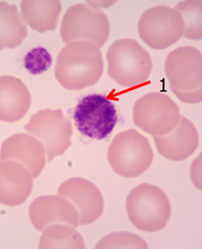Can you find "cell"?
<instances>
[{
    "label": "cell",
    "instance_id": "1",
    "mask_svg": "<svg viewBox=\"0 0 202 249\" xmlns=\"http://www.w3.org/2000/svg\"><path fill=\"white\" fill-rule=\"evenodd\" d=\"M103 56L98 46L86 41L66 44L58 54L55 77L66 90L94 86L103 73Z\"/></svg>",
    "mask_w": 202,
    "mask_h": 249
},
{
    "label": "cell",
    "instance_id": "2",
    "mask_svg": "<svg viewBox=\"0 0 202 249\" xmlns=\"http://www.w3.org/2000/svg\"><path fill=\"white\" fill-rule=\"evenodd\" d=\"M106 58L109 77L122 87L143 84L152 71L149 53L134 39L115 41L108 50Z\"/></svg>",
    "mask_w": 202,
    "mask_h": 249
},
{
    "label": "cell",
    "instance_id": "3",
    "mask_svg": "<svg viewBox=\"0 0 202 249\" xmlns=\"http://www.w3.org/2000/svg\"><path fill=\"white\" fill-rule=\"evenodd\" d=\"M166 76L173 93L182 102H202V53L193 47H181L171 52L164 63Z\"/></svg>",
    "mask_w": 202,
    "mask_h": 249
},
{
    "label": "cell",
    "instance_id": "4",
    "mask_svg": "<svg viewBox=\"0 0 202 249\" xmlns=\"http://www.w3.org/2000/svg\"><path fill=\"white\" fill-rule=\"evenodd\" d=\"M108 160L116 174L137 177L152 163L154 152L149 141L134 129L120 132L108 149Z\"/></svg>",
    "mask_w": 202,
    "mask_h": 249
},
{
    "label": "cell",
    "instance_id": "5",
    "mask_svg": "<svg viewBox=\"0 0 202 249\" xmlns=\"http://www.w3.org/2000/svg\"><path fill=\"white\" fill-rule=\"evenodd\" d=\"M60 33L66 44L86 41L101 48L109 38L110 24L106 14L99 8L88 4H77L65 13Z\"/></svg>",
    "mask_w": 202,
    "mask_h": 249
},
{
    "label": "cell",
    "instance_id": "6",
    "mask_svg": "<svg viewBox=\"0 0 202 249\" xmlns=\"http://www.w3.org/2000/svg\"><path fill=\"white\" fill-rule=\"evenodd\" d=\"M24 129L43 145L48 162L63 155L71 145L72 124L61 109H45L34 113Z\"/></svg>",
    "mask_w": 202,
    "mask_h": 249
},
{
    "label": "cell",
    "instance_id": "7",
    "mask_svg": "<svg viewBox=\"0 0 202 249\" xmlns=\"http://www.w3.org/2000/svg\"><path fill=\"white\" fill-rule=\"evenodd\" d=\"M180 117L178 105L167 95L158 92L140 98L133 109L135 125L154 137L169 133L178 124Z\"/></svg>",
    "mask_w": 202,
    "mask_h": 249
},
{
    "label": "cell",
    "instance_id": "8",
    "mask_svg": "<svg viewBox=\"0 0 202 249\" xmlns=\"http://www.w3.org/2000/svg\"><path fill=\"white\" fill-rule=\"evenodd\" d=\"M138 32L142 41L151 48L162 50L174 45L184 33L181 14L175 8L160 5L145 11Z\"/></svg>",
    "mask_w": 202,
    "mask_h": 249
},
{
    "label": "cell",
    "instance_id": "9",
    "mask_svg": "<svg viewBox=\"0 0 202 249\" xmlns=\"http://www.w3.org/2000/svg\"><path fill=\"white\" fill-rule=\"evenodd\" d=\"M73 119L76 128L82 135L100 141L112 133L118 122V113L109 99L95 93L79 101Z\"/></svg>",
    "mask_w": 202,
    "mask_h": 249
},
{
    "label": "cell",
    "instance_id": "10",
    "mask_svg": "<svg viewBox=\"0 0 202 249\" xmlns=\"http://www.w3.org/2000/svg\"><path fill=\"white\" fill-rule=\"evenodd\" d=\"M128 217L133 223L167 222L171 214V204L165 194L155 185L142 184L134 188L126 200Z\"/></svg>",
    "mask_w": 202,
    "mask_h": 249
},
{
    "label": "cell",
    "instance_id": "11",
    "mask_svg": "<svg viewBox=\"0 0 202 249\" xmlns=\"http://www.w3.org/2000/svg\"><path fill=\"white\" fill-rule=\"evenodd\" d=\"M13 160L24 165L36 179L46 165V154L40 141L27 133L11 135L2 142L0 161Z\"/></svg>",
    "mask_w": 202,
    "mask_h": 249
},
{
    "label": "cell",
    "instance_id": "12",
    "mask_svg": "<svg viewBox=\"0 0 202 249\" xmlns=\"http://www.w3.org/2000/svg\"><path fill=\"white\" fill-rule=\"evenodd\" d=\"M33 178L21 164L0 161V204L17 207L25 202L33 191Z\"/></svg>",
    "mask_w": 202,
    "mask_h": 249
},
{
    "label": "cell",
    "instance_id": "13",
    "mask_svg": "<svg viewBox=\"0 0 202 249\" xmlns=\"http://www.w3.org/2000/svg\"><path fill=\"white\" fill-rule=\"evenodd\" d=\"M157 150L167 159L181 161L187 159L199 146V135L193 124L184 117L172 131L163 136L154 137Z\"/></svg>",
    "mask_w": 202,
    "mask_h": 249
},
{
    "label": "cell",
    "instance_id": "14",
    "mask_svg": "<svg viewBox=\"0 0 202 249\" xmlns=\"http://www.w3.org/2000/svg\"><path fill=\"white\" fill-rule=\"evenodd\" d=\"M30 105L31 95L21 79L0 76V122L14 123L21 120Z\"/></svg>",
    "mask_w": 202,
    "mask_h": 249
},
{
    "label": "cell",
    "instance_id": "15",
    "mask_svg": "<svg viewBox=\"0 0 202 249\" xmlns=\"http://www.w3.org/2000/svg\"><path fill=\"white\" fill-rule=\"evenodd\" d=\"M20 7L23 21L32 30L43 33L54 30L57 27L62 9L60 1L24 0Z\"/></svg>",
    "mask_w": 202,
    "mask_h": 249
},
{
    "label": "cell",
    "instance_id": "16",
    "mask_svg": "<svg viewBox=\"0 0 202 249\" xmlns=\"http://www.w3.org/2000/svg\"><path fill=\"white\" fill-rule=\"evenodd\" d=\"M58 194L70 199L75 207L84 210H98L102 213L103 199L101 191L89 181L73 178L63 182L58 190Z\"/></svg>",
    "mask_w": 202,
    "mask_h": 249
},
{
    "label": "cell",
    "instance_id": "17",
    "mask_svg": "<svg viewBox=\"0 0 202 249\" xmlns=\"http://www.w3.org/2000/svg\"><path fill=\"white\" fill-rule=\"evenodd\" d=\"M27 36V27L17 5L0 2V50L17 48Z\"/></svg>",
    "mask_w": 202,
    "mask_h": 249
},
{
    "label": "cell",
    "instance_id": "18",
    "mask_svg": "<svg viewBox=\"0 0 202 249\" xmlns=\"http://www.w3.org/2000/svg\"><path fill=\"white\" fill-rule=\"evenodd\" d=\"M71 203L56 196H42L36 198L29 207V215L34 224L40 227L58 216H61L66 210L73 208Z\"/></svg>",
    "mask_w": 202,
    "mask_h": 249
},
{
    "label": "cell",
    "instance_id": "19",
    "mask_svg": "<svg viewBox=\"0 0 202 249\" xmlns=\"http://www.w3.org/2000/svg\"><path fill=\"white\" fill-rule=\"evenodd\" d=\"M175 9L184 22L183 36L188 39L202 40V1L180 2Z\"/></svg>",
    "mask_w": 202,
    "mask_h": 249
},
{
    "label": "cell",
    "instance_id": "20",
    "mask_svg": "<svg viewBox=\"0 0 202 249\" xmlns=\"http://www.w3.org/2000/svg\"><path fill=\"white\" fill-rule=\"evenodd\" d=\"M53 58L49 52L43 47L32 49L24 59V68L33 75L45 72L50 69Z\"/></svg>",
    "mask_w": 202,
    "mask_h": 249
}]
</instances>
